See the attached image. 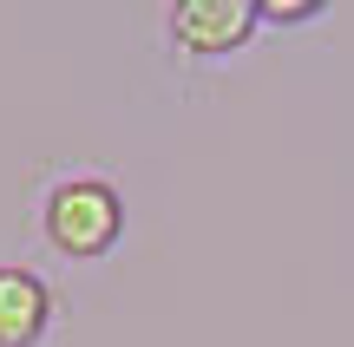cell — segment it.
<instances>
[{
    "mask_svg": "<svg viewBox=\"0 0 354 347\" xmlns=\"http://www.w3.org/2000/svg\"><path fill=\"white\" fill-rule=\"evenodd\" d=\"M256 33H263L256 0H177V7H165V39H171L177 59H190V66L230 59Z\"/></svg>",
    "mask_w": 354,
    "mask_h": 347,
    "instance_id": "2",
    "label": "cell"
},
{
    "mask_svg": "<svg viewBox=\"0 0 354 347\" xmlns=\"http://www.w3.org/2000/svg\"><path fill=\"white\" fill-rule=\"evenodd\" d=\"M59 295L33 262H0V347H39L53 335Z\"/></svg>",
    "mask_w": 354,
    "mask_h": 347,
    "instance_id": "3",
    "label": "cell"
},
{
    "mask_svg": "<svg viewBox=\"0 0 354 347\" xmlns=\"http://www.w3.org/2000/svg\"><path fill=\"white\" fill-rule=\"evenodd\" d=\"M256 13H263V26L289 33V26H315L328 7H322V0H256Z\"/></svg>",
    "mask_w": 354,
    "mask_h": 347,
    "instance_id": "4",
    "label": "cell"
},
{
    "mask_svg": "<svg viewBox=\"0 0 354 347\" xmlns=\"http://www.w3.org/2000/svg\"><path fill=\"white\" fill-rule=\"evenodd\" d=\"M39 243L66 262H99L125 243V190L105 170H59L39 190Z\"/></svg>",
    "mask_w": 354,
    "mask_h": 347,
    "instance_id": "1",
    "label": "cell"
}]
</instances>
